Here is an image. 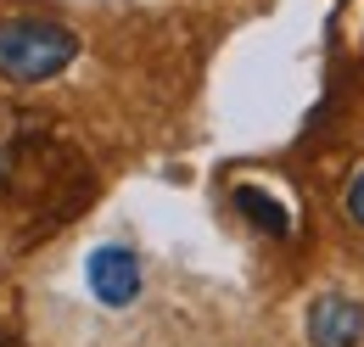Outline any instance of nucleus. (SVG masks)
<instances>
[{
    "label": "nucleus",
    "mask_w": 364,
    "mask_h": 347,
    "mask_svg": "<svg viewBox=\"0 0 364 347\" xmlns=\"http://www.w3.org/2000/svg\"><path fill=\"white\" fill-rule=\"evenodd\" d=\"M85 286H90V297L101 308H129L146 292V269H140V258L124 241H107V247H95L85 258Z\"/></svg>",
    "instance_id": "nucleus-2"
},
{
    "label": "nucleus",
    "mask_w": 364,
    "mask_h": 347,
    "mask_svg": "<svg viewBox=\"0 0 364 347\" xmlns=\"http://www.w3.org/2000/svg\"><path fill=\"white\" fill-rule=\"evenodd\" d=\"M235 208H241L247 224H258L264 235H286V230H291V213L274 202L269 191H258V185H235Z\"/></svg>",
    "instance_id": "nucleus-4"
},
{
    "label": "nucleus",
    "mask_w": 364,
    "mask_h": 347,
    "mask_svg": "<svg viewBox=\"0 0 364 347\" xmlns=\"http://www.w3.org/2000/svg\"><path fill=\"white\" fill-rule=\"evenodd\" d=\"M309 347H359L364 342V303H353L348 292H325L303 314Z\"/></svg>",
    "instance_id": "nucleus-3"
},
{
    "label": "nucleus",
    "mask_w": 364,
    "mask_h": 347,
    "mask_svg": "<svg viewBox=\"0 0 364 347\" xmlns=\"http://www.w3.org/2000/svg\"><path fill=\"white\" fill-rule=\"evenodd\" d=\"M73 56H79V34L62 28L56 17H40V11L0 17V79H11V85H46L56 73H68Z\"/></svg>",
    "instance_id": "nucleus-1"
},
{
    "label": "nucleus",
    "mask_w": 364,
    "mask_h": 347,
    "mask_svg": "<svg viewBox=\"0 0 364 347\" xmlns=\"http://www.w3.org/2000/svg\"><path fill=\"white\" fill-rule=\"evenodd\" d=\"M342 208H348V218H353V224L364 230V169L348 179V196H342Z\"/></svg>",
    "instance_id": "nucleus-5"
}]
</instances>
